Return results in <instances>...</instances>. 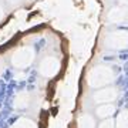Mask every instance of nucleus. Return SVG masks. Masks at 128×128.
<instances>
[{
    "instance_id": "1",
    "label": "nucleus",
    "mask_w": 128,
    "mask_h": 128,
    "mask_svg": "<svg viewBox=\"0 0 128 128\" xmlns=\"http://www.w3.org/2000/svg\"><path fill=\"white\" fill-rule=\"evenodd\" d=\"M40 73L46 77H53L57 71H58V63L53 58H47L44 61H41L40 64Z\"/></svg>"
},
{
    "instance_id": "2",
    "label": "nucleus",
    "mask_w": 128,
    "mask_h": 128,
    "mask_svg": "<svg viewBox=\"0 0 128 128\" xmlns=\"http://www.w3.org/2000/svg\"><path fill=\"white\" fill-rule=\"evenodd\" d=\"M111 98H114V92H112V90H104V91H98L94 94V100L100 104V102H107L108 100H111Z\"/></svg>"
},
{
    "instance_id": "3",
    "label": "nucleus",
    "mask_w": 128,
    "mask_h": 128,
    "mask_svg": "<svg viewBox=\"0 0 128 128\" xmlns=\"http://www.w3.org/2000/svg\"><path fill=\"white\" fill-rule=\"evenodd\" d=\"M78 128H96V121L92 117L84 114L78 118Z\"/></svg>"
},
{
    "instance_id": "4",
    "label": "nucleus",
    "mask_w": 128,
    "mask_h": 128,
    "mask_svg": "<svg viewBox=\"0 0 128 128\" xmlns=\"http://www.w3.org/2000/svg\"><path fill=\"white\" fill-rule=\"evenodd\" d=\"M28 105V94L27 92H20L14 98V107L16 108H26Z\"/></svg>"
},
{
    "instance_id": "5",
    "label": "nucleus",
    "mask_w": 128,
    "mask_h": 128,
    "mask_svg": "<svg viewBox=\"0 0 128 128\" xmlns=\"http://www.w3.org/2000/svg\"><path fill=\"white\" fill-rule=\"evenodd\" d=\"M12 128H37V125L34 121H32L28 118H20L13 124Z\"/></svg>"
},
{
    "instance_id": "6",
    "label": "nucleus",
    "mask_w": 128,
    "mask_h": 128,
    "mask_svg": "<svg viewBox=\"0 0 128 128\" xmlns=\"http://www.w3.org/2000/svg\"><path fill=\"white\" fill-rule=\"evenodd\" d=\"M112 112V107L111 105H102V107H98L97 108V117L100 118H105Z\"/></svg>"
},
{
    "instance_id": "7",
    "label": "nucleus",
    "mask_w": 128,
    "mask_h": 128,
    "mask_svg": "<svg viewBox=\"0 0 128 128\" xmlns=\"http://www.w3.org/2000/svg\"><path fill=\"white\" fill-rule=\"evenodd\" d=\"M100 128H112V122H111L110 120H108V121H104V122L100 125Z\"/></svg>"
},
{
    "instance_id": "8",
    "label": "nucleus",
    "mask_w": 128,
    "mask_h": 128,
    "mask_svg": "<svg viewBox=\"0 0 128 128\" xmlns=\"http://www.w3.org/2000/svg\"><path fill=\"white\" fill-rule=\"evenodd\" d=\"M3 17V10H2V7H0V18Z\"/></svg>"
}]
</instances>
